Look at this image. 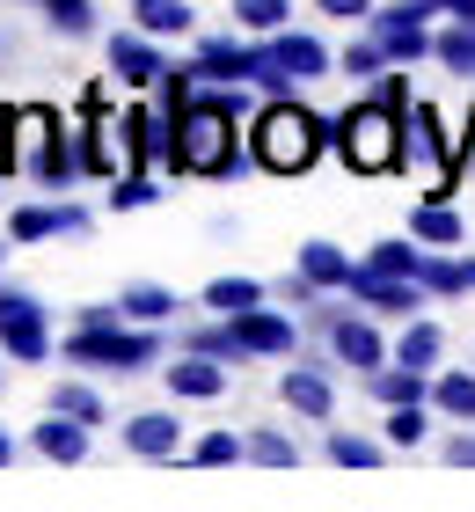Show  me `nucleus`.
I'll return each mask as SVG.
<instances>
[{"label":"nucleus","instance_id":"20","mask_svg":"<svg viewBox=\"0 0 475 512\" xmlns=\"http://www.w3.org/2000/svg\"><path fill=\"white\" fill-rule=\"evenodd\" d=\"M410 235L424 242V249H461V213H454V198H424L417 213H410Z\"/></svg>","mask_w":475,"mask_h":512},{"label":"nucleus","instance_id":"28","mask_svg":"<svg viewBox=\"0 0 475 512\" xmlns=\"http://www.w3.org/2000/svg\"><path fill=\"white\" fill-rule=\"evenodd\" d=\"M366 271H388V278H417L424 271V242L417 235H388L366 249Z\"/></svg>","mask_w":475,"mask_h":512},{"label":"nucleus","instance_id":"33","mask_svg":"<svg viewBox=\"0 0 475 512\" xmlns=\"http://www.w3.org/2000/svg\"><path fill=\"white\" fill-rule=\"evenodd\" d=\"M183 461H198V469H234V461H249V439L242 432H205L198 447H183Z\"/></svg>","mask_w":475,"mask_h":512},{"label":"nucleus","instance_id":"2","mask_svg":"<svg viewBox=\"0 0 475 512\" xmlns=\"http://www.w3.org/2000/svg\"><path fill=\"white\" fill-rule=\"evenodd\" d=\"M337 154L359 176H395L402 169V103H388V96L351 103L337 118Z\"/></svg>","mask_w":475,"mask_h":512},{"label":"nucleus","instance_id":"9","mask_svg":"<svg viewBox=\"0 0 475 512\" xmlns=\"http://www.w3.org/2000/svg\"><path fill=\"white\" fill-rule=\"evenodd\" d=\"M329 359L337 366H359V374H373V366H388L395 352H388V337H380V315H366V308H344L337 322H329Z\"/></svg>","mask_w":475,"mask_h":512},{"label":"nucleus","instance_id":"11","mask_svg":"<svg viewBox=\"0 0 475 512\" xmlns=\"http://www.w3.org/2000/svg\"><path fill=\"white\" fill-rule=\"evenodd\" d=\"M278 395H285V410H293V417H315V425L337 417V381H329V359L285 366V374H278Z\"/></svg>","mask_w":475,"mask_h":512},{"label":"nucleus","instance_id":"31","mask_svg":"<svg viewBox=\"0 0 475 512\" xmlns=\"http://www.w3.org/2000/svg\"><path fill=\"white\" fill-rule=\"evenodd\" d=\"M169 191H161V176L154 169H125L110 183V213H139V205H161Z\"/></svg>","mask_w":475,"mask_h":512},{"label":"nucleus","instance_id":"43","mask_svg":"<svg viewBox=\"0 0 475 512\" xmlns=\"http://www.w3.org/2000/svg\"><path fill=\"white\" fill-rule=\"evenodd\" d=\"M388 15H395V22H424V30H432L439 0H388Z\"/></svg>","mask_w":475,"mask_h":512},{"label":"nucleus","instance_id":"36","mask_svg":"<svg viewBox=\"0 0 475 512\" xmlns=\"http://www.w3.org/2000/svg\"><path fill=\"white\" fill-rule=\"evenodd\" d=\"M227 15L242 22L249 37H271V30H285V15H293V0H234Z\"/></svg>","mask_w":475,"mask_h":512},{"label":"nucleus","instance_id":"42","mask_svg":"<svg viewBox=\"0 0 475 512\" xmlns=\"http://www.w3.org/2000/svg\"><path fill=\"white\" fill-rule=\"evenodd\" d=\"M110 322H125L117 300H95V308H74V330H110Z\"/></svg>","mask_w":475,"mask_h":512},{"label":"nucleus","instance_id":"37","mask_svg":"<svg viewBox=\"0 0 475 512\" xmlns=\"http://www.w3.org/2000/svg\"><path fill=\"white\" fill-rule=\"evenodd\" d=\"M242 439H249V461H256V469H293V461H300V447H293L285 432H271V425H256V432H242Z\"/></svg>","mask_w":475,"mask_h":512},{"label":"nucleus","instance_id":"47","mask_svg":"<svg viewBox=\"0 0 475 512\" xmlns=\"http://www.w3.org/2000/svg\"><path fill=\"white\" fill-rule=\"evenodd\" d=\"M468 293H475V256H468Z\"/></svg>","mask_w":475,"mask_h":512},{"label":"nucleus","instance_id":"8","mask_svg":"<svg viewBox=\"0 0 475 512\" xmlns=\"http://www.w3.org/2000/svg\"><path fill=\"white\" fill-rule=\"evenodd\" d=\"M264 59H271V74H285L293 88L337 74V52H329L322 37H307V30H271V37H264Z\"/></svg>","mask_w":475,"mask_h":512},{"label":"nucleus","instance_id":"32","mask_svg":"<svg viewBox=\"0 0 475 512\" xmlns=\"http://www.w3.org/2000/svg\"><path fill=\"white\" fill-rule=\"evenodd\" d=\"M337 74H344V81H359V88H373L380 74H388V52L373 44V30H366L359 44H344V52H337Z\"/></svg>","mask_w":475,"mask_h":512},{"label":"nucleus","instance_id":"38","mask_svg":"<svg viewBox=\"0 0 475 512\" xmlns=\"http://www.w3.org/2000/svg\"><path fill=\"white\" fill-rule=\"evenodd\" d=\"M432 432V403H395L388 410V447H424Z\"/></svg>","mask_w":475,"mask_h":512},{"label":"nucleus","instance_id":"17","mask_svg":"<svg viewBox=\"0 0 475 512\" xmlns=\"http://www.w3.org/2000/svg\"><path fill=\"white\" fill-rule=\"evenodd\" d=\"M366 395H373L380 410H395V403H432V374H424V366L388 359V366H373V374H366Z\"/></svg>","mask_w":475,"mask_h":512},{"label":"nucleus","instance_id":"30","mask_svg":"<svg viewBox=\"0 0 475 512\" xmlns=\"http://www.w3.org/2000/svg\"><path fill=\"white\" fill-rule=\"evenodd\" d=\"M52 22V37H95V0H30Z\"/></svg>","mask_w":475,"mask_h":512},{"label":"nucleus","instance_id":"23","mask_svg":"<svg viewBox=\"0 0 475 512\" xmlns=\"http://www.w3.org/2000/svg\"><path fill=\"white\" fill-rule=\"evenodd\" d=\"M117 308H125V322H154V330H169L183 300H176L169 286H154V278H139V286H125V293H117Z\"/></svg>","mask_w":475,"mask_h":512},{"label":"nucleus","instance_id":"7","mask_svg":"<svg viewBox=\"0 0 475 512\" xmlns=\"http://www.w3.org/2000/svg\"><path fill=\"white\" fill-rule=\"evenodd\" d=\"M344 300H351V308H366V315H380V322H410L432 293H424L417 278H388V271H366L359 264V271H351V286H344Z\"/></svg>","mask_w":475,"mask_h":512},{"label":"nucleus","instance_id":"12","mask_svg":"<svg viewBox=\"0 0 475 512\" xmlns=\"http://www.w3.org/2000/svg\"><path fill=\"white\" fill-rule=\"evenodd\" d=\"M88 439H95V425H81V417H66V410H44L37 425H30V454L59 461V469H81V461H88Z\"/></svg>","mask_w":475,"mask_h":512},{"label":"nucleus","instance_id":"10","mask_svg":"<svg viewBox=\"0 0 475 512\" xmlns=\"http://www.w3.org/2000/svg\"><path fill=\"white\" fill-rule=\"evenodd\" d=\"M190 66H198V81H249L256 88V74H264V37H198Z\"/></svg>","mask_w":475,"mask_h":512},{"label":"nucleus","instance_id":"15","mask_svg":"<svg viewBox=\"0 0 475 512\" xmlns=\"http://www.w3.org/2000/svg\"><path fill=\"white\" fill-rule=\"evenodd\" d=\"M161 381H169V395H183V403H220L227 395V359L183 352L176 366H161Z\"/></svg>","mask_w":475,"mask_h":512},{"label":"nucleus","instance_id":"6","mask_svg":"<svg viewBox=\"0 0 475 512\" xmlns=\"http://www.w3.org/2000/svg\"><path fill=\"white\" fill-rule=\"evenodd\" d=\"M103 59H110V74L125 81L132 96H147V88H161V74L176 66L169 52H161V37H147L139 22H132V30H117V37L103 44Z\"/></svg>","mask_w":475,"mask_h":512},{"label":"nucleus","instance_id":"1","mask_svg":"<svg viewBox=\"0 0 475 512\" xmlns=\"http://www.w3.org/2000/svg\"><path fill=\"white\" fill-rule=\"evenodd\" d=\"M329 147H337V118L307 110L300 96H264V110L249 118V161L271 176H307Z\"/></svg>","mask_w":475,"mask_h":512},{"label":"nucleus","instance_id":"21","mask_svg":"<svg viewBox=\"0 0 475 512\" xmlns=\"http://www.w3.org/2000/svg\"><path fill=\"white\" fill-rule=\"evenodd\" d=\"M183 352H205V359L242 366V359H249V344L234 337V322H227V315H205V322H190V330H183Z\"/></svg>","mask_w":475,"mask_h":512},{"label":"nucleus","instance_id":"22","mask_svg":"<svg viewBox=\"0 0 475 512\" xmlns=\"http://www.w3.org/2000/svg\"><path fill=\"white\" fill-rule=\"evenodd\" d=\"M132 22H139L147 37L169 44V37H190V30H198V8H190V0H132Z\"/></svg>","mask_w":475,"mask_h":512},{"label":"nucleus","instance_id":"25","mask_svg":"<svg viewBox=\"0 0 475 512\" xmlns=\"http://www.w3.org/2000/svg\"><path fill=\"white\" fill-rule=\"evenodd\" d=\"M300 271L315 278L322 293H344V286H351V271H359V264H351V256H344L337 242H322V235H315V242H300Z\"/></svg>","mask_w":475,"mask_h":512},{"label":"nucleus","instance_id":"13","mask_svg":"<svg viewBox=\"0 0 475 512\" xmlns=\"http://www.w3.org/2000/svg\"><path fill=\"white\" fill-rule=\"evenodd\" d=\"M117 439H125V454H139V461H183V425H176V410H132Z\"/></svg>","mask_w":475,"mask_h":512},{"label":"nucleus","instance_id":"26","mask_svg":"<svg viewBox=\"0 0 475 512\" xmlns=\"http://www.w3.org/2000/svg\"><path fill=\"white\" fill-rule=\"evenodd\" d=\"M417 286L432 293V300H461V293H468V256H454V249H424Z\"/></svg>","mask_w":475,"mask_h":512},{"label":"nucleus","instance_id":"3","mask_svg":"<svg viewBox=\"0 0 475 512\" xmlns=\"http://www.w3.org/2000/svg\"><path fill=\"white\" fill-rule=\"evenodd\" d=\"M74 366H95V374H147L161 366V330L154 322H110V330H66L59 344Z\"/></svg>","mask_w":475,"mask_h":512},{"label":"nucleus","instance_id":"44","mask_svg":"<svg viewBox=\"0 0 475 512\" xmlns=\"http://www.w3.org/2000/svg\"><path fill=\"white\" fill-rule=\"evenodd\" d=\"M439 15L446 22H475V0H439Z\"/></svg>","mask_w":475,"mask_h":512},{"label":"nucleus","instance_id":"35","mask_svg":"<svg viewBox=\"0 0 475 512\" xmlns=\"http://www.w3.org/2000/svg\"><path fill=\"white\" fill-rule=\"evenodd\" d=\"M322 454L337 461V469H380V439H366V432H329Z\"/></svg>","mask_w":475,"mask_h":512},{"label":"nucleus","instance_id":"45","mask_svg":"<svg viewBox=\"0 0 475 512\" xmlns=\"http://www.w3.org/2000/svg\"><path fill=\"white\" fill-rule=\"evenodd\" d=\"M8 461H15V439H8V425H0V469H8Z\"/></svg>","mask_w":475,"mask_h":512},{"label":"nucleus","instance_id":"39","mask_svg":"<svg viewBox=\"0 0 475 512\" xmlns=\"http://www.w3.org/2000/svg\"><path fill=\"white\" fill-rule=\"evenodd\" d=\"M271 300H285V308H307V300H322V286H315L307 271H293V278H278V286H271Z\"/></svg>","mask_w":475,"mask_h":512},{"label":"nucleus","instance_id":"48","mask_svg":"<svg viewBox=\"0 0 475 512\" xmlns=\"http://www.w3.org/2000/svg\"><path fill=\"white\" fill-rule=\"evenodd\" d=\"M0 264H8V242H0Z\"/></svg>","mask_w":475,"mask_h":512},{"label":"nucleus","instance_id":"4","mask_svg":"<svg viewBox=\"0 0 475 512\" xmlns=\"http://www.w3.org/2000/svg\"><path fill=\"white\" fill-rule=\"evenodd\" d=\"M0 359H22V366L52 359V308L30 286H0Z\"/></svg>","mask_w":475,"mask_h":512},{"label":"nucleus","instance_id":"29","mask_svg":"<svg viewBox=\"0 0 475 512\" xmlns=\"http://www.w3.org/2000/svg\"><path fill=\"white\" fill-rule=\"evenodd\" d=\"M66 235V205H15L8 213V242H52Z\"/></svg>","mask_w":475,"mask_h":512},{"label":"nucleus","instance_id":"19","mask_svg":"<svg viewBox=\"0 0 475 512\" xmlns=\"http://www.w3.org/2000/svg\"><path fill=\"white\" fill-rule=\"evenodd\" d=\"M432 410L446 425H475V374L468 366H439L432 374Z\"/></svg>","mask_w":475,"mask_h":512},{"label":"nucleus","instance_id":"40","mask_svg":"<svg viewBox=\"0 0 475 512\" xmlns=\"http://www.w3.org/2000/svg\"><path fill=\"white\" fill-rule=\"evenodd\" d=\"M439 461H446V469H475V425H461V432H446V447H439Z\"/></svg>","mask_w":475,"mask_h":512},{"label":"nucleus","instance_id":"14","mask_svg":"<svg viewBox=\"0 0 475 512\" xmlns=\"http://www.w3.org/2000/svg\"><path fill=\"white\" fill-rule=\"evenodd\" d=\"M227 322H234V337L249 344V359H293V344H300V330H293V322H285V315L271 308V300H264V308L227 315Z\"/></svg>","mask_w":475,"mask_h":512},{"label":"nucleus","instance_id":"41","mask_svg":"<svg viewBox=\"0 0 475 512\" xmlns=\"http://www.w3.org/2000/svg\"><path fill=\"white\" fill-rule=\"evenodd\" d=\"M380 8V0H315V15H329V22H366Z\"/></svg>","mask_w":475,"mask_h":512},{"label":"nucleus","instance_id":"5","mask_svg":"<svg viewBox=\"0 0 475 512\" xmlns=\"http://www.w3.org/2000/svg\"><path fill=\"white\" fill-rule=\"evenodd\" d=\"M22 176H30L37 191H66V183L81 176V139L66 132L52 110H44V125H37V139H30V154H22Z\"/></svg>","mask_w":475,"mask_h":512},{"label":"nucleus","instance_id":"27","mask_svg":"<svg viewBox=\"0 0 475 512\" xmlns=\"http://www.w3.org/2000/svg\"><path fill=\"white\" fill-rule=\"evenodd\" d=\"M432 59L454 81H475V22H446V30H432Z\"/></svg>","mask_w":475,"mask_h":512},{"label":"nucleus","instance_id":"46","mask_svg":"<svg viewBox=\"0 0 475 512\" xmlns=\"http://www.w3.org/2000/svg\"><path fill=\"white\" fill-rule=\"evenodd\" d=\"M461 139H468V176H475V118H468V132H461Z\"/></svg>","mask_w":475,"mask_h":512},{"label":"nucleus","instance_id":"24","mask_svg":"<svg viewBox=\"0 0 475 512\" xmlns=\"http://www.w3.org/2000/svg\"><path fill=\"white\" fill-rule=\"evenodd\" d=\"M395 359H402V366H424V374H439L446 330H439V322H424V315H410V322H402V337H395Z\"/></svg>","mask_w":475,"mask_h":512},{"label":"nucleus","instance_id":"34","mask_svg":"<svg viewBox=\"0 0 475 512\" xmlns=\"http://www.w3.org/2000/svg\"><path fill=\"white\" fill-rule=\"evenodd\" d=\"M52 410H66V417H81V425H103V417H110V403H103V388H88V381H59V388H52Z\"/></svg>","mask_w":475,"mask_h":512},{"label":"nucleus","instance_id":"16","mask_svg":"<svg viewBox=\"0 0 475 512\" xmlns=\"http://www.w3.org/2000/svg\"><path fill=\"white\" fill-rule=\"evenodd\" d=\"M366 30H373L380 52H388V66H417V59H432V30H424V22H395L388 8H373V15H366Z\"/></svg>","mask_w":475,"mask_h":512},{"label":"nucleus","instance_id":"18","mask_svg":"<svg viewBox=\"0 0 475 512\" xmlns=\"http://www.w3.org/2000/svg\"><path fill=\"white\" fill-rule=\"evenodd\" d=\"M264 300H271V286H264V278L227 271V278H205L198 308H205V315H242V308H264Z\"/></svg>","mask_w":475,"mask_h":512}]
</instances>
